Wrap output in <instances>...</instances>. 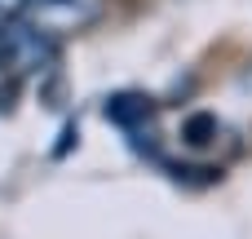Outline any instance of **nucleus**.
<instances>
[{
    "label": "nucleus",
    "instance_id": "obj_1",
    "mask_svg": "<svg viewBox=\"0 0 252 239\" xmlns=\"http://www.w3.org/2000/svg\"><path fill=\"white\" fill-rule=\"evenodd\" d=\"M53 62H58V40L53 35L31 27L27 18L0 22V71H9L13 80H27V75H44Z\"/></svg>",
    "mask_w": 252,
    "mask_h": 239
},
{
    "label": "nucleus",
    "instance_id": "obj_2",
    "mask_svg": "<svg viewBox=\"0 0 252 239\" xmlns=\"http://www.w3.org/2000/svg\"><path fill=\"white\" fill-rule=\"evenodd\" d=\"M97 4H102V0H31L22 18H27L31 27H40L44 35L62 40V35L84 31V27L97 18Z\"/></svg>",
    "mask_w": 252,
    "mask_h": 239
},
{
    "label": "nucleus",
    "instance_id": "obj_3",
    "mask_svg": "<svg viewBox=\"0 0 252 239\" xmlns=\"http://www.w3.org/2000/svg\"><path fill=\"white\" fill-rule=\"evenodd\" d=\"M151 106L142 102V98H115V102H106V115L111 120H120V124H128L133 115H146Z\"/></svg>",
    "mask_w": 252,
    "mask_h": 239
},
{
    "label": "nucleus",
    "instance_id": "obj_4",
    "mask_svg": "<svg viewBox=\"0 0 252 239\" xmlns=\"http://www.w3.org/2000/svg\"><path fill=\"white\" fill-rule=\"evenodd\" d=\"M204 133H217V124H213V115H195V120L186 124V142H195V146H204V142H208Z\"/></svg>",
    "mask_w": 252,
    "mask_h": 239
},
{
    "label": "nucleus",
    "instance_id": "obj_5",
    "mask_svg": "<svg viewBox=\"0 0 252 239\" xmlns=\"http://www.w3.org/2000/svg\"><path fill=\"white\" fill-rule=\"evenodd\" d=\"M27 4H31V0H0V22L22 18V13H27Z\"/></svg>",
    "mask_w": 252,
    "mask_h": 239
}]
</instances>
